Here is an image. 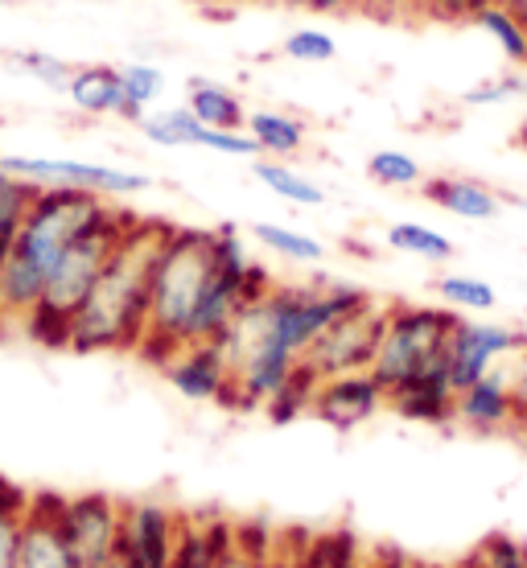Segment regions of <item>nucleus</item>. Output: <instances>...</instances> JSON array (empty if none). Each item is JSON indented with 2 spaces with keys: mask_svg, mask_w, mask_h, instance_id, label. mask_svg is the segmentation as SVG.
Instances as JSON below:
<instances>
[{
  "mask_svg": "<svg viewBox=\"0 0 527 568\" xmlns=\"http://www.w3.org/2000/svg\"><path fill=\"white\" fill-rule=\"evenodd\" d=\"M367 301L371 293L358 284L317 281L272 284L264 297L243 305L240 317L214 338L231 371V408H264L297 371L305 346Z\"/></svg>",
  "mask_w": 527,
  "mask_h": 568,
  "instance_id": "1",
  "label": "nucleus"
},
{
  "mask_svg": "<svg viewBox=\"0 0 527 568\" xmlns=\"http://www.w3.org/2000/svg\"><path fill=\"white\" fill-rule=\"evenodd\" d=\"M173 223L136 214L124 240L103 264L100 281L91 284L87 301L71 322L67 351L79 355H108V351H141L144 326H149V293L158 272L161 247L170 240Z\"/></svg>",
  "mask_w": 527,
  "mask_h": 568,
  "instance_id": "2",
  "label": "nucleus"
},
{
  "mask_svg": "<svg viewBox=\"0 0 527 568\" xmlns=\"http://www.w3.org/2000/svg\"><path fill=\"white\" fill-rule=\"evenodd\" d=\"M112 199H100L91 190H71V185H45L26 206V219L17 227L13 252L0 264V322L17 326L26 322L33 305L42 301L45 281L58 268L79 235H83Z\"/></svg>",
  "mask_w": 527,
  "mask_h": 568,
  "instance_id": "3",
  "label": "nucleus"
},
{
  "mask_svg": "<svg viewBox=\"0 0 527 568\" xmlns=\"http://www.w3.org/2000/svg\"><path fill=\"white\" fill-rule=\"evenodd\" d=\"M214 276V231L211 227H178L161 247L153 293H149V326L136 355L161 367L173 351L190 346V326L199 313L206 284Z\"/></svg>",
  "mask_w": 527,
  "mask_h": 568,
  "instance_id": "4",
  "label": "nucleus"
},
{
  "mask_svg": "<svg viewBox=\"0 0 527 568\" xmlns=\"http://www.w3.org/2000/svg\"><path fill=\"white\" fill-rule=\"evenodd\" d=\"M132 219H136V211L112 202V206L67 247V256L58 260V268L50 272V281H45L42 301H38L33 313L21 322V334H29L38 346H54V351L67 346L74 313H79V305L87 301L91 284L100 281L103 264H108V256L115 252V243L124 240V231L132 227Z\"/></svg>",
  "mask_w": 527,
  "mask_h": 568,
  "instance_id": "5",
  "label": "nucleus"
},
{
  "mask_svg": "<svg viewBox=\"0 0 527 568\" xmlns=\"http://www.w3.org/2000/svg\"><path fill=\"white\" fill-rule=\"evenodd\" d=\"M457 317L462 313L449 305H408V301L387 305L384 338H379V351L371 363V375L384 384V392L442 367Z\"/></svg>",
  "mask_w": 527,
  "mask_h": 568,
  "instance_id": "6",
  "label": "nucleus"
},
{
  "mask_svg": "<svg viewBox=\"0 0 527 568\" xmlns=\"http://www.w3.org/2000/svg\"><path fill=\"white\" fill-rule=\"evenodd\" d=\"M384 322H387V301L371 297L367 305H358V310L343 313L338 322H330L305 346L301 367L310 371L317 384L334 379V375H346V371H371L375 351H379V338H384Z\"/></svg>",
  "mask_w": 527,
  "mask_h": 568,
  "instance_id": "7",
  "label": "nucleus"
},
{
  "mask_svg": "<svg viewBox=\"0 0 527 568\" xmlns=\"http://www.w3.org/2000/svg\"><path fill=\"white\" fill-rule=\"evenodd\" d=\"M0 170L29 182L33 190L45 185H71V190H91L100 199H136L144 190H153V178L141 170H120V165H100V161H79V156H29V153H4Z\"/></svg>",
  "mask_w": 527,
  "mask_h": 568,
  "instance_id": "8",
  "label": "nucleus"
},
{
  "mask_svg": "<svg viewBox=\"0 0 527 568\" xmlns=\"http://www.w3.org/2000/svg\"><path fill=\"white\" fill-rule=\"evenodd\" d=\"M54 515L62 540L71 544L83 568H103L120 556L124 503H115L112 495H58Z\"/></svg>",
  "mask_w": 527,
  "mask_h": 568,
  "instance_id": "9",
  "label": "nucleus"
},
{
  "mask_svg": "<svg viewBox=\"0 0 527 568\" xmlns=\"http://www.w3.org/2000/svg\"><path fill=\"white\" fill-rule=\"evenodd\" d=\"M527 334L511 326H495V322H466L457 317L454 334H449V351H445V371L454 387H470L474 379H483L486 371L503 367L515 351H524Z\"/></svg>",
  "mask_w": 527,
  "mask_h": 568,
  "instance_id": "10",
  "label": "nucleus"
},
{
  "mask_svg": "<svg viewBox=\"0 0 527 568\" xmlns=\"http://www.w3.org/2000/svg\"><path fill=\"white\" fill-rule=\"evenodd\" d=\"M182 536V515L161 503H124L120 560L129 568H170Z\"/></svg>",
  "mask_w": 527,
  "mask_h": 568,
  "instance_id": "11",
  "label": "nucleus"
},
{
  "mask_svg": "<svg viewBox=\"0 0 527 568\" xmlns=\"http://www.w3.org/2000/svg\"><path fill=\"white\" fill-rule=\"evenodd\" d=\"M384 404H387V392L371 371H346V375L322 379V384L314 387L310 416H317V420H326L330 428H343L346 433V428L371 420Z\"/></svg>",
  "mask_w": 527,
  "mask_h": 568,
  "instance_id": "12",
  "label": "nucleus"
},
{
  "mask_svg": "<svg viewBox=\"0 0 527 568\" xmlns=\"http://www.w3.org/2000/svg\"><path fill=\"white\" fill-rule=\"evenodd\" d=\"M165 379L178 396L199 399V404H227L231 399V371L227 358L214 342H194V346H182L173 351L165 363Z\"/></svg>",
  "mask_w": 527,
  "mask_h": 568,
  "instance_id": "13",
  "label": "nucleus"
},
{
  "mask_svg": "<svg viewBox=\"0 0 527 568\" xmlns=\"http://www.w3.org/2000/svg\"><path fill=\"white\" fill-rule=\"evenodd\" d=\"M454 420H462L474 433H507L519 428V408H515V392L507 379V367L486 371L483 379H474L470 387L457 392V413Z\"/></svg>",
  "mask_w": 527,
  "mask_h": 568,
  "instance_id": "14",
  "label": "nucleus"
},
{
  "mask_svg": "<svg viewBox=\"0 0 527 568\" xmlns=\"http://www.w3.org/2000/svg\"><path fill=\"white\" fill-rule=\"evenodd\" d=\"M54 507H58V495L29 498V515H26V524H21L17 568H83L79 556L71 552V544L62 540Z\"/></svg>",
  "mask_w": 527,
  "mask_h": 568,
  "instance_id": "15",
  "label": "nucleus"
},
{
  "mask_svg": "<svg viewBox=\"0 0 527 568\" xmlns=\"http://www.w3.org/2000/svg\"><path fill=\"white\" fill-rule=\"evenodd\" d=\"M387 404H392L404 420H416V425H449L457 413V387L442 363V367L425 371V375H416L408 384L392 387V392H387Z\"/></svg>",
  "mask_w": 527,
  "mask_h": 568,
  "instance_id": "16",
  "label": "nucleus"
},
{
  "mask_svg": "<svg viewBox=\"0 0 527 568\" xmlns=\"http://www.w3.org/2000/svg\"><path fill=\"white\" fill-rule=\"evenodd\" d=\"M67 100H71L74 112L83 115H115V120H129L136 124V115L129 108V95H124V79H120V67H108V62H87V67H74L71 83H67Z\"/></svg>",
  "mask_w": 527,
  "mask_h": 568,
  "instance_id": "17",
  "label": "nucleus"
},
{
  "mask_svg": "<svg viewBox=\"0 0 527 568\" xmlns=\"http://www.w3.org/2000/svg\"><path fill=\"white\" fill-rule=\"evenodd\" d=\"M425 199L433 202V206H442L445 214H454V219H466V223H490L503 206L495 190H486V185L474 182V178H454V173L428 178Z\"/></svg>",
  "mask_w": 527,
  "mask_h": 568,
  "instance_id": "18",
  "label": "nucleus"
},
{
  "mask_svg": "<svg viewBox=\"0 0 527 568\" xmlns=\"http://www.w3.org/2000/svg\"><path fill=\"white\" fill-rule=\"evenodd\" d=\"M231 544H235V527L231 524L185 519L182 515V536H178L170 568H219V560L231 552Z\"/></svg>",
  "mask_w": 527,
  "mask_h": 568,
  "instance_id": "19",
  "label": "nucleus"
},
{
  "mask_svg": "<svg viewBox=\"0 0 527 568\" xmlns=\"http://www.w3.org/2000/svg\"><path fill=\"white\" fill-rule=\"evenodd\" d=\"M185 108L199 115L206 129H223V132L247 129V108H243V100L231 87L211 83V79H190Z\"/></svg>",
  "mask_w": 527,
  "mask_h": 568,
  "instance_id": "20",
  "label": "nucleus"
},
{
  "mask_svg": "<svg viewBox=\"0 0 527 568\" xmlns=\"http://www.w3.org/2000/svg\"><path fill=\"white\" fill-rule=\"evenodd\" d=\"M247 136L256 141L260 156H276V161H288L293 153L305 149V124L297 115L268 112V108L247 112Z\"/></svg>",
  "mask_w": 527,
  "mask_h": 568,
  "instance_id": "21",
  "label": "nucleus"
},
{
  "mask_svg": "<svg viewBox=\"0 0 527 568\" xmlns=\"http://www.w3.org/2000/svg\"><path fill=\"white\" fill-rule=\"evenodd\" d=\"M141 136L149 144H158V149H199L202 144V124L199 115L190 112V108H158V112H144V120L136 124Z\"/></svg>",
  "mask_w": 527,
  "mask_h": 568,
  "instance_id": "22",
  "label": "nucleus"
},
{
  "mask_svg": "<svg viewBox=\"0 0 527 568\" xmlns=\"http://www.w3.org/2000/svg\"><path fill=\"white\" fill-rule=\"evenodd\" d=\"M256 182L272 190L276 199L293 202V206H322L326 202V190L314 178H305L301 170H293L288 161H276V156H256Z\"/></svg>",
  "mask_w": 527,
  "mask_h": 568,
  "instance_id": "23",
  "label": "nucleus"
},
{
  "mask_svg": "<svg viewBox=\"0 0 527 568\" xmlns=\"http://www.w3.org/2000/svg\"><path fill=\"white\" fill-rule=\"evenodd\" d=\"M252 235H256L260 247H268L272 256L288 260V264H322L326 260V243L310 231L285 227V223H256Z\"/></svg>",
  "mask_w": 527,
  "mask_h": 568,
  "instance_id": "24",
  "label": "nucleus"
},
{
  "mask_svg": "<svg viewBox=\"0 0 527 568\" xmlns=\"http://www.w3.org/2000/svg\"><path fill=\"white\" fill-rule=\"evenodd\" d=\"M387 247H396L404 256H416L425 260V264H449L454 260V240L442 235L437 227H428V223H392L387 227Z\"/></svg>",
  "mask_w": 527,
  "mask_h": 568,
  "instance_id": "25",
  "label": "nucleus"
},
{
  "mask_svg": "<svg viewBox=\"0 0 527 568\" xmlns=\"http://www.w3.org/2000/svg\"><path fill=\"white\" fill-rule=\"evenodd\" d=\"M474 26L483 29L490 42L499 45L503 58L515 62V67H527V21L524 17H515L511 9H503V4H483L478 17H474Z\"/></svg>",
  "mask_w": 527,
  "mask_h": 568,
  "instance_id": "26",
  "label": "nucleus"
},
{
  "mask_svg": "<svg viewBox=\"0 0 527 568\" xmlns=\"http://www.w3.org/2000/svg\"><path fill=\"white\" fill-rule=\"evenodd\" d=\"M363 544L351 531H326L301 548V556H293V568H363Z\"/></svg>",
  "mask_w": 527,
  "mask_h": 568,
  "instance_id": "27",
  "label": "nucleus"
},
{
  "mask_svg": "<svg viewBox=\"0 0 527 568\" xmlns=\"http://www.w3.org/2000/svg\"><path fill=\"white\" fill-rule=\"evenodd\" d=\"M29 490L0 478V568H17L21 552V524L29 515Z\"/></svg>",
  "mask_w": 527,
  "mask_h": 568,
  "instance_id": "28",
  "label": "nucleus"
},
{
  "mask_svg": "<svg viewBox=\"0 0 527 568\" xmlns=\"http://www.w3.org/2000/svg\"><path fill=\"white\" fill-rule=\"evenodd\" d=\"M33 185L13 178L9 170H0V264L9 260L13 252V240H17V227H21V219H26V206L33 202Z\"/></svg>",
  "mask_w": 527,
  "mask_h": 568,
  "instance_id": "29",
  "label": "nucleus"
},
{
  "mask_svg": "<svg viewBox=\"0 0 527 568\" xmlns=\"http://www.w3.org/2000/svg\"><path fill=\"white\" fill-rule=\"evenodd\" d=\"M9 67H13V74H26V79H33L45 91H58V95H67V83H71L74 74L71 62L50 54V50H13Z\"/></svg>",
  "mask_w": 527,
  "mask_h": 568,
  "instance_id": "30",
  "label": "nucleus"
},
{
  "mask_svg": "<svg viewBox=\"0 0 527 568\" xmlns=\"http://www.w3.org/2000/svg\"><path fill=\"white\" fill-rule=\"evenodd\" d=\"M367 178L375 185H387V190H413V185H425V170L413 153L404 149H379V153L367 156Z\"/></svg>",
  "mask_w": 527,
  "mask_h": 568,
  "instance_id": "31",
  "label": "nucleus"
},
{
  "mask_svg": "<svg viewBox=\"0 0 527 568\" xmlns=\"http://www.w3.org/2000/svg\"><path fill=\"white\" fill-rule=\"evenodd\" d=\"M437 301L457 313H486L499 305L490 284L478 281V276H462V272H449V276L437 281Z\"/></svg>",
  "mask_w": 527,
  "mask_h": 568,
  "instance_id": "32",
  "label": "nucleus"
},
{
  "mask_svg": "<svg viewBox=\"0 0 527 568\" xmlns=\"http://www.w3.org/2000/svg\"><path fill=\"white\" fill-rule=\"evenodd\" d=\"M120 79H124V95H129L132 115L141 124L144 112L165 95V71L153 67V62H129V67H120Z\"/></svg>",
  "mask_w": 527,
  "mask_h": 568,
  "instance_id": "33",
  "label": "nucleus"
},
{
  "mask_svg": "<svg viewBox=\"0 0 527 568\" xmlns=\"http://www.w3.org/2000/svg\"><path fill=\"white\" fill-rule=\"evenodd\" d=\"M314 387H317V379L297 363V371L288 375V384L281 387V392H276L268 404H264L268 420H276V425H288V420L305 416V413H310V404H314Z\"/></svg>",
  "mask_w": 527,
  "mask_h": 568,
  "instance_id": "34",
  "label": "nucleus"
},
{
  "mask_svg": "<svg viewBox=\"0 0 527 568\" xmlns=\"http://www.w3.org/2000/svg\"><path fill=\"white\" fill-rule=\"evenodd\" d=\"M457 568H527V544L515 536H486Z\"/></svg>",
  "mask_w": 527,
  "mask_h": 568,
  "instance_id": "35",
  "label": "nucleus"
},
{
  "mask_svg": "<svg viewBox=\"0 0 527 568\" xmlns=\"http://www.w3.org/2000/svg\"><path fill=\"white\" fill-rule=\"evenodd\" d=\"M281 50H285V58H293V62H310V67H317V62H334L338 58V42L330 38L326 29H293L285 42H281Z\"/></svg>",
  "mask_w": 527,
  "mask_h": 568,
  "instance_id": "36",
  "label": "nucleus"
},
{
  "mask_svg": "<svg viewBox=\"0 0 527 568\" xmlns=\"http://www.w3.org/2000/svg\"><path fill=\"white\" fill-rule=\"evenodd\" d=\"M515 95H527V79L519 71H495L486 74L483 83H474L462 103H470V108H490V103H507Z\"/></svg>",
  "mask_w": 527,
  "mask_h": 568,
  "instance_id": "37",
  "label": "nucleus"
},
{
  "mask_svg": "<svg viewBox=\"0 0 527 568\" xmlns=\"http://www.w3.org/2000/svg\"><path fill=\"white\" fill-rule=\"evenodd\" d=\"M503 367H507V379H511L515 408H519V428H527V342H524V351H515Z\"/></svg>",
  "mask_w": 527,
  "mask_h": 568,
  "instance_id": "38",
  "label": "nucleus"
},
{
  "mask_svg": "<svg viewBox=\"0 0 527 568\" xmlns=\"http://www.w3.org/2000/svg\"><path fill=\"white\" fill-rule=\"evenodd\" d=\"M264 552H268V548H264ZM264 552H252V548L243 544L240 531H235V544H231V552L219 560V568H260V556Z\"/></svg>",
  "mask_w": 527,
  "mask_h": 568,
  "instance_id": "39",
  "label": "nucleus"
},
{
  "mask_svg": "<svg viewBox=\"0 0 527 568\" xmlns=\"http://www.w3.org/2000/svg\"><path fill=\"white\" fill-rule=\"evenodd\" d=\"M433 4H437V13H445V17L474 21V17H478V9H483V4H490V0H433Z\"/></svg>",
  "mask_w": 527,
  "mask_h": 568,
  "instance_id": "40",
  "label": "nucleus"
},
{
  "mask_svg": "<svg viewBox=\"0 0 527 568\" xmlns=\"http://www.w3.org/2000/svg\"><path fill=\"white\" fill-rule=\"evenodd\" d=\"M293 9H310V13H338L346 9V0H285Z\"/></svg>",
  "mask_w": 527,
  "mask_h": 568,
  "instance_id": "41",
  "label": "nucleus"
},
{
  "mask_svg": "<svg viewBox=\"0 0 527 568\" xmlns=\"http://www.w3.org/2000/svg\"><path fill=\"white\" fill-rule=\"evenodd\" d=\"M260 568H293V556L281 552V548H268V552L260 556Z\"/></svg>",
  "mask_w": 527,
  "mask_h": 568,
  "instance_id": "42",
  "label": "nucleus"
},
{
  "mask_svg": "<svg viewBox=\"0 0 527 568\" xmlns=\"http://www.w3.org/2000/svg\"><path fill=\"white\" fill-rule=\"evenodd\" d=\"M495 4H503V9H511L515 17H524V21H527V0H495Z\"/></svg>",
  "mask_w": 527,
  "mask_h": 568,
  "instance_id": "43",
  "label": "nucleus"
},
{
  "mask_svg": "<svg viewBox=\"0 0 527 568\" xmlns=\"http://www.w3.org/2000/svg\"><path fill=\"white\" fill-rule=\"evenodd\" d=\"M363 568H379V556H371V560H367V565H363ZM392 568H413V565H408V560H404V556H396V552H392Z\"/></svg>",
  "mask_w": 527,
  "mask_h": 568,
  "instance_id": "44",
  "label": "nucleus"
},
{
  "mask_svg": "<svg viewBox=\"0 0 527 568\" xmlns=\"http://www.w3.org/2000/svg\"><path fill=\"white\" fill-rule=\"evenodd\" d=\"M199 4H243V0H199Z\"/></svg>",
  "mask_w": 527,
  "mask_h": 568,
  "instance_id": "45",
  "label": "nucleus"
},
{
  "mask_svg": "<svg viewBox=\"0 0 527 568\" xmlns=\"http://www.w3.org/2000/svg\"><path fill=\"white\" fill-rule=\"evenodd\" d=\"M103 568H129V565H124V560H120V556H115V560H108V565H103Z\"/></svg>",
  "mask_w": 527,
  "mask_h": 568,
  "instance_id": "46",
  "label": "nucleus"
},
{
  "mask_svg": "<svg viewBox=\"0 0 527 568\" xmlns=\"http://www.w3.org/2000/svg\"><path fill=\"white\" fill-rule=\"evenodd\" d=\"M519 206H524V211H527V199H524V202H519Z\"/></svg>",
  "mask_w": 527,
  "mask_h": 568,
  "instance_id": "47",
  "label": "nucleus"
}]
</instances>
